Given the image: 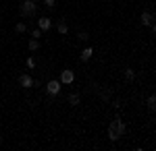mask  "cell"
<instances>
[{"label": "cell", "mask_w": 156, "mask_h": 151, "mask_svg": "<svg viewBox=\"0 0 156 151\" xmlns=\"http://www.w3.org/2000/svg\"><path fill=\"white\" fill-rule=\"evenodd\" d=\"M152 19H154V23H156V15H152Z\"/></svg>", "instance_id": "20"}, {"label": "cell", "mask_w": 156, "mask_h": 151, "mask_svg": "<svg viewBox=\"0 0 156 151\" xmlns=\"http://www.w3.org/2000/svg\"><path fill=\"white\" fill-rule=\"evenodd\" d=\"M25 64H27V69H34V66H36V60H34V58H27V60H25Z\"/></svg>", "instance_id": "17"}, {"label": "cell", "mask_w": 156, "mask_h": 151, "mask_svg": "<svg viewBox=\"0 0 156 151\" xmlns=\"http://www.w3.org/2000/svg\"><path fill=\"white\" fill-rule=\"evenodd\" d=\"M125 130H127L125 122H123V120H119V118H115V120L110 122V126H108V139L112 141V143H117V141L125 135Z\"/></svg>", "instance_id": "1"}, {"label": "cell", "mask_w": 156, "mask_h": 151, "mask_svg": "<svg viewBox=\"0 0 156 151\" xmlns=\"http://www.w3.org/2000/svg\"><path fill=\"white\" fill-rule=\"evenodd\" d=\"M92 54H94V50H92V48H83V50H81V60L87 62V60L92 58Z\"/></svg>", "instance_id": "8"}, {"label": "cell", "mask_w": 156, "mask_h": 151, "mask_svg": "<svg viewBox=\"0 0 156 151\" xmlns=\"http://www.w3.org/2000/svg\"><path fill=\"white\" fill-rule=\"evenodd\" d=\"M42 33H44V31L37 27V29H34V31H31V37H34V39H40V37H42Z\"/></svg>", "instance_id": "15"}, {"label": "cell", "mask_w": 156, "mask_h": 151, "mask_svg": "<svg viewBox=\"0 0 156 151\" xmlns=\"http://www.w3.org/2000/svg\"><path fill=\"white\" fill-rule=\"evenodd\" d=\"M140 21H142V25L144 27H152V23H154V19H152V12H142V17H140Z\"/></svg>", "instance_id": "7"}, {"label": "cell", "mask_w": 156, "mask_h": 151, "mask_svg": "<svg viewBox=\"0 0 156 151\" xmlns=\"http://www.w3.org/2000/svg\"><path fill=\"white\" fill-rule=\"evenodd\" d=\"M44 4H46V6H48V8H52V6H54V4H56V0H44Z\"/></svg>", "instance_id": "18"}, {"label": "cell", "mask_w": 156, "mask_h": 151, "mask_svg": "<svg viewBox=\"0 0 156 151\" xmlns=\"http://www.w3.org/2000/svg\"><path fill=\"white\" fill-rule=\"evenodd\" d=\"M36 2L34 0H23L21 2V15L23 17H34V12H36Z\"/></svg>", "instance_id": "2"}, {"label": "cell", "mask_w": 156, "mask_h": 151, "mask_svg": "<svg viewBox=\"0 0 156 151\" xmlns=\"http://www.w3.org/2000/svg\"><path fill=\"white\" fill-rule=\"evenodd\" d=\"M56 29H58V33H60V35H67V33H69V25L65 23V21H60V23L56 25Z\"/></svg>", "instance_id": "10"}, {"label": "cell", "mask_w": 156, "mask_h": 151, "mask_svg": "<svg viewBox=\"0 0 156 151\" xmlns=\"http://www.w3.org/2000/svg\"><path fill=\"white\" fill-rule=\"evenodd\" d=\"M19 85L23 87V89H29V87H34V77H29V75H19Z\"/></svg>", "instance_id": "5"}, {"label": "cell", "mask_w": 156, "mask_h": 151, "mask_svg": "<svg viewBox=\"0 0 156 151\" xmlns=\"http://www.w3.org/2000/svg\"><path fill=\"white\" fill-rule=\"evenodd\" d=\"M37 27H40L42 31H50V27H52V21H50L48 17H40V19H37Z\"/></svg>", "instance_id": "6"}, {"label": "cell", "mask_w": 156, "mask_h": 151, "mask_svg": "<svg viewBox=\"0 0 156 151\" xmlns=\"http://www.w3.org/2000/svg\"><path fill=\"white\" fill-rule=\"evenodd\" d=\"M148 108H150V112H156V95L148 97Z\"/></svg>", "instance_id": "13"}, {"label": "cell", "mask_w": 156, "mask_h": 151, "mask_svg": "<svg viewBox=\"0 0 156 151\" xmlns=\"http://www.w3.org/2000/svg\"><path fill=\"white\" fill-rule=\"evenodd\" d=\"M123 75H125V81H129V83L135 79V70H133V69H125V72H123Z\"/></svg>", "instance_id": "12"}, {"label": "cell", "mask_w": 156, "mask_h": 151, "mask_svg": "<svg viewBox=\"0 0 156 151\" xmlns=\"http://www.w3.org/2000/svg\"><path fill=\"white\" fill-rule=\"evenodd\" d=\"M79 102H81V95L79 93H71L69 95V104L71 106H79Z\"/></svg>", "instance_id": "9"}, {"label": "cell", "mask_w": 156, "mask_h": 151, "mask_svg": "<svg viewBox=\"0 0 156 151\" xmlns=\"http://www.w3.org/2000/svg\"><path fill=\"white\" fill-rule=\"evenodd\" d=\"M152 33H154V35H156V23H154V25H152Z\"/></svg>", "instance_id": "19"}, {"label": "cell", "mask_w": 156, "mask_h": 151, "mask_svg": "<svg viewBox=\"0 0 156 151\" xmlns=\"http://www.w3.org/2000/svg\"><path fill=\"white\" fill-rule=\"evenodd\" d=\"M77 37H79L81 42H87V39H90V35H87V31H79V33H77Z\"/></svg>", "instance_id": "16"}, {"label": "cell", "mask_w": 156, "mask_h": 151, "mask_svg": "<svg viewBox=\"0 0 156 151\" xmlns=\"http://www.w3.org/2000/svg\"><path fill=\"white\" fill-rule=\"evenodd\" d=\"M15 31H17V33H25V31H27V25L25 23H17L15 25Z\"/></svg>", "instance_id": "14"}, {"label": "cell", "mask_w": 156, "mask_h": 151, "mask_svg": "<svg viewBox=\"0 0 156 151\" xmlns=\"http://www.w3.org/2000/svg\"><path fill=\"white\" fill-rule=\"evenodd\" d=\"M60 85H62V83H60V81H54V79H52V81H48V85H46V91H48L50 97H56V95L60 93Z\"/></svg>", "instance_id": "3"}, {"label": "cell", "mask_w": 156, "mask_h": 151, "mask_svg": "<svg viewBox=\"0 0 156 151\" xmlns=\"http://www.w3.org/2000/svg\"><path fill=\"white\" fill-rule=\"evenodd\" d=\"M40 46H42V44H40L37 39H34V37H31V39H29V44H27V48H29L31 52H36V50H40Z\"/></svg>", "instance_id": "11"}, {"label": "cell", "mask_w": 156, "mask_h": 151, "mask_svg": "<svg viewBox=\"0 0 156 151\" xmlns=\"http://www.w3.org/2000/svg\"><path fill=\"white\" fill-rule=\"evenodd\" d=\"M60 83H65V85H71L73 81H75V72L73 70H69V69H65L62 72H60V79H58Z\"/></svg>", "instance_id": "4"}]
</instances>
